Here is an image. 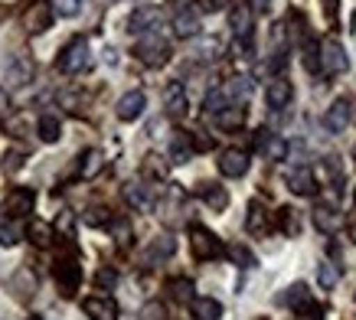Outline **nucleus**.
<instances>
[{
	"label": "nucleus",
	"mask_w": 356,
	"mask_h": 320,
	"mask_svg": "<svg viewBox=\"0 0 356 320\" xmlns=\"http://www.w3.org/2000/svg\"><path fill=\"white\" fill-rule=\"evenodd\" d=\"M53 275H56V285H59V294H63V298H76V291L82 288V265H79V258L72 248H69L63 258H56Z\"/></svg>",
	"instance_id": "1"
},
{
	"label": "nucleus",
	"mask_w": 356,
	"mask_h": 320,
	"mask_svg": "<svg viewBox=\"0 0 356 320\" xmlns=\"http://www.w3.org/2000/svg\"><path fill=\"white\" fill-rule=\"evenodd\" d=\"M134 56H138L144 65L161 69V65H167V59H170V43L163 40L161 33H147V36H140V40H138Z\"/></svg>",
	"instance_id": "2"
},
{
	"label": "nucleus",
	"mask_w": 356,
	"mask_h": 320,
	"mask_svg": "<svg viewBox=\"0 0 356 320\" xmlns=\"http://www.w3.org/2000/svg\"><path fill=\"white\" fill-rule=\"evenodd\" d=\"M190 252H193L196 262H213V258L226 255L222 242L206 225H190Z\"/></svg>",
	"instance_id": "3"
},
{
	"label": "nucleus",
	"mask_w": 356,
	"mask_h": 320,
	"mask_svg": "<svg viewBox=\"0 0 356 320\" xmlns=\"http://www.w3.org/2000/svg\"><path fill=\"white\" fill-rule=\"evenodd\" d=\"M88 65H92V49H88V40H86V36H76V40H72V43L59 53V69H63V72H69V75H79V72H86Z\"/></svg>",
	"instance_id": "4"
},
{
	"label": "nucleus",
	"mask_w": 356,
	"mask_h": 320,
	"mask_svg": "<svg viewBox=\"0 0 356 320\" xmlns=\"http://www.w3.org/2000/svg\"><path fill=\"white\" fill-rule=\"evenodd\" d=\"M350 69V56H346L343 43L340 40H324L321 43V72L324 75H343Z\"/></svg>",
	"instance_id": "5"
},
{
	"label": "nucleus",
	"mask_w": 356,
	"mask_h": 320,
	"mask_svg": "<svg viewBox=\"0 0 356 320\" xmlns=\"http://www.w3.org/2000/svg\"><path fill=\"white\" fill-rule=\"evenodd\" d=\"M157 23H161V7L140 3L138 10L128 17V33H134V36H147V33H157Z\"/></svg>",
	"instance_id": "6"
},
{
	"label": "nucleus",
	"mask_w": 356,
	"mask_h": 320,
	"mask_svg": "<svg viewBox=\"0 0 356 320\" xmlns=\"http://www.w3.org/2000/svg\"><path fill=\"white\" fill-rule=\"evenodd\" d=\"M248 163H252V160H248V150H242V147H229L219 154V173H222V177H232V180L245 177Z\"/></svg>",
	"instance_id": "7"
},
{
	"label": "nucleus",
	"mask_w": 356,
	"mask_h": 320,
	"mask_svg": "<svg viewBox=\"0 0 356 320\" xmlns=\"http://www.w3.org/2000/svg\"><path fill=\"white\" fill-rule=\"evenodd\" d=\"M33 203H36V193L30 186H13L3 200V209L10 213V219H20V216H30L33 213Z\"/></svg>",
	"instance_id": "8"
},
{
	"label": "nucleus",
	"mask_w": 356,
	"mask_h": 320,
	"mask_svg": "<svg viewBox=\"0 0 356 320\" xmlns=\"http://www.w3.org/2000/svg\"><path fill=\"white\" fill-rule=\"evenodd\" d=\"M144 108H147V95H144L140 88H134V92H124V95L118 98L115 115H118V121H138V118L144 115Z\"/></svg>",
	"instance_id": "9"
},
{
	"label": "nucleus",
	"mask_w": 356,
	"mask_h": 320,
	"mask_svg": "<svg viewBox=\"0 0 356 320\" xmlns=\"http://www.w3.org/2000/svg\"><path fill=\"white\" fill-rule=\"evenodd\" d=\"M252 23H255V10L248 3H232L229 7V30L238 40H252Z\"/></svg>",
	"instance_id": "10"
},
{
	"label": "nucleus",
	"mask_w": 356,
	"mask_h": 320,
	"mask_svg": "<svg viewBox=\"0 0 356 320\" xmlns=\"http://www.w3.org/2000/svg\"><path fill=\"white\" fill-rule=\"evenodd\" d=\"M255 147L265 154V160H284L288 157V150H291V144L281 138V134H271V131L261 128L259 134H255Z\"/></svg>",
	"instance_id": "11"
},
{
	"label": "nucleus",
	"mask_w": 356,
	"mask_h": 320,
	"mask_svg": "<svg viewBox=\"0 0 356 320\" xmlns=\"http://www.w3.org/2000/svg\"><path fill=\"white\" fill-rule=\"evenodd\" d=\"M177 252V239L173 235H154L151 246L144 248V265H161V262H167V258Z\"/></svg>",
	"instance_id": "12"
},
{
	"label": "nucleus",
	"mask_w": 356,
	"mask_h": 320,
	"mask_svg": "<svg viewBox=\"0 0 356 320\" xmlns=\"http://www.w3.org/2000/svg\"><path fill=\"white\" fill-rule=\"evenodd\" d=\"M186 108H190V98H186L184 82H170V86L163 88V111L170 118H184Z\"/></svg>",
	"instance_id": "13"
},
{
	"label": "nucleus",
	"mask_w": 356,
	"mask_h": 320,
	"mask_svg": "<svg viewBox=\"0 0 356 320\" xmlns=\"http://www.w3.org/2000/svg\"><path fill=\"white\" fill-rule=\"evenodd\" d=\"M294 98V86L288 82V79H275V82H268V88H265V102H268L271 111H281V108H288Z\"/></svg>",
	"instance_id": "14"
},
{
	"label": "nucleus",
	"mask_w": 356,
	"mask_h": 320,
	"mask_svg": "<svg viewBox=\"0 0 356 320\" xmlns=\"http://www.w3.org/2000/svg\"><path fill=\"white\" fill-rule=\"evenodd\" d=\"M82 310L88 320H118V304L111 298H102V294L82 301Z\"/></svg>",
	"instance_id": "15"
},
{
	"label": "nucleus",
	"mask_w": 356,
	"mask_h": 320,
	"mask_svg": "<svg viewBox=\"0 0 356 320\" xmlns=\"http://www.w3.org/2000/svg\"><path fill=\"white\" fill-rule=\"evenodd\" d=\"M346 125H350V98H337L334 105L327 108L324 128L330 131V134H343Z\"/></svg>",
	"instance_id": "16"
},
{
	"label": "nucleus",
	"mask_w": 356,
	"mask_h": 320,
	"mask_svg": "<svg viewBox=\"0 0 356 320\" xmlns=\"http://www.w3.org/2000/svg\"><path fill=\"white\" fill-rule=\"evenodd\" d=\"M288 190H291L294 196H314V193H317V177H314L311 167H294V170L288 173Z\"/></svg>",
	"instance_id": "17"
},
{
	"label": "nucleus",
	"mask_w": 356,
	"mask_h": 320,
	"mask_svg": "<svg viewBox=\"0 0 356 320\" xmlns=\"http://www.w3.org/2000/svg\"><path fill=\"white\" fill-rule=\"evenodd\" d=\"M124 203L131 206V209H140V213H147L154 206V196H151V186L144 180H131L128 186H124Z\"/></svg>",
	"instance_id": "18"
},
{
	"label": "nucleus",
	"mask_w": 356,
	"mask_h": 320,
	"mask_svg": "<svg viewBox=\"0 0 356 320\" xmlns=\"http://www.w3.org/2000/svg\"><path fill=\"white\" fill-rule=\"evenodd\" d=\"M314 225H317L324 235H337L340 232V225H343V216L337 213V206L321 203L317 209H314Z\"/></svg>",
	"instance_id": "19"
},
{
	"label": "nucleus",
	"mask_w": 356,
	"mask_h": 320,
	"mask_svg": "<svg viewBox=\"0 0 356 320\" xmlns=\"http://www.w3.org/2000/svg\"><path fill=\"white\" fill-rule=\"evenodd\" d=\"M245 229L252 235H265L271 229V216H268V209H265V203H261V200H252V203H248Z\"/></svg>",
	"instance_id": "20"
},
{
	"label": "nucleus",
	"mask_w": 356,
	"mask_h": 320,
	"mask_svg": "<svg viewBox=\"0 0 356 320\" xmlns=\"http://www.w3.org/2000/svg\"><path fill=\"white\" fill-rule=\"evenodd\" d=\"M245 118H248L245 105H229V108H222L219 115H213V121H216L219 131H238L245 125Z\"/></svg>",
	"instance_id": "21"
},
{
	"label": "nucleus",
	"mask_w": 356,
	"mask_h": 320,
	"mask_svg": "<svg viewBox=\"0 0 356 320\" xmlns=\"http://www.w3.org/2000/svg\"><path fill=\"white\" fill-rule=\"evenodd\" d=\"M102 167H105V154L98 147H88L82 150V157H79V177L82 180H95L98 173H102Z\"/></svg>",
	"instance_id": "22"
},
{
	"label": "nucleus",
	"mask_w": 356,
	"mask_h": 320,
	"mask_svg": "<svg viewBox=\"0 0 356 320\" xmlns=\"http://www.w3.org/2000/svg\"><path fill=\"white\" fill-rule=\"evenodd\" d=\"M200 200H203L213 213H222L229 206V193H226V186H219V183H203V186H200Z\"/></svg>",
	"instance_id": "23"
},
{
	"label": "nucleus",
	"mask_w": 356,
	"mask_h": 320,
	"mask_svg": "<svg viewBox=\"0 0 356 320\" xmlns=\"http://www.w3.org/2000/svg\"><path fill=\"white\" fill-rule=\"evenodd\" d=\"M26 235H30V242L36 248H49L56 239V229L46 219H30V225H26Z\"/></svg>",
	"instance_id": "24"
},
{
	"label": "nucleus",
	"mask_w": 356,
	"mask_h": 320,
	"mask_svg": "<svg viewBox=\"0 0 356 320\" xmlns=\"http://www.w3.org/2000/svg\"><path fill=\"white\" fill-rule=\"evenodd\" d=\"M222 92H226V98L232 102V105H245L248 95H252V79L236 75V79H229L226 86H222Z\"/></svg>",
	"instance_id": "25"
},
{
	"label": "nucleus",
	"mask_w": 356,
	"mask_h": 320,
	"mask_svg": "<svg viewBox=\"0 0 356 320\" xmlns=\"http://www.w3.org/2000/svg\"><path fill=\"white\" fill-rule=\"evenodd\" d=\"M190 314L196 320H219L222 317V304L216 298H193L190 301Z\"/></svg>",
	"instance_id": "26"
},
{
	"label": "nucleus",
	"mask_w": 356,
	"mask_h": 320,
	"mask_svg": "<svg viewBox=\"0 0 356 320\" xmlns=\"http://www.w3.org/2000/svg\"><path fill=\"white\" fill-rule=\"evenodd\" d=\"M53 7L49 3H36L30 13H26V30L30 33H43V30H49V23H53Z\"/></svg>",
	"instance_id": "27"
},
{
	"label": "nucleus",
	"mask_w": 356,
	"mask_h": 320,
	"mask_svg": "<svg viewBox=\"0 0 356 320\" xmlns=\"http://www.w3.org/2000/svg\"><path fill=\"white\" fill-rule=\"evenodd\" d=\"M173 33H177L180 40L196 36V33H200V17H196L193 10H180L177 17H173Z\"/></svg>",
	"instance_id": "28"
},
{
	"label": "nucleus",
	"mask_w": 356,
	"mask_h": 320,
	"mask_svg": "<svg viewBox=\"0 0 356 320\" xmlns=\"http://www.w3.org/2000/svg\"><path fill=\"white\" fill-rule=\"evenodd\" d=\"M36 134L43 144H56V141L63 138V125H59V118L56 115H43L40 118V125H36Z\"/></svg>",
	"instance_id": "29"
},
{
	"label": "nucleus",
	"mask_w": 356,
	"mask_h": 320,
	"mask_svg": "<svg viewBox=\"0 0 356 320\" xmlns=\"http://www.w3.org/2000/svg\"><path fill=\"white\" fill-rule=\"evenodd\" d=\"M167 291H170V298L173 301H180V304H190V301L196 298L193 294V281L190 278H173V281H167Z\"/></svg>",
	"instance_id": "30"
},
{
	"label": "nucleus",
	"mask_w": 356,
	"mask_h": 320,
	"mask_svg": "<svg viewBox=\"0 0 356 320\" xmlns=\"http://www.w3.org/2000/svg\"><path fill=\"white\" fill-rule=\"evenodd\" d=\"M307 301H311V291H307V285H304V281H298V285H291V288H288V294L281 298V304H288V307L298 310V307H304Z\"/></svg>",
	"instance_id": "31"
},
{
	"label": "nucleus",
	"mask_w": 356,
	"mask_h": 320,
	"mask_svg": "<svg viewBox=\"0 0 356 320\" xmlns=\"http://www.w3.org/2000/svg\"><path fill=\"white\" fill-rule=\"evenodd\" d=\"M337 281H340V268L330 265V262H321V265H317V285L324 291H334Z\"/></svg>",
	"instance_id": "32"
},
{
	"label": "nucleus",
	"mask_w": 356,
	"mask_h": 320,
	"mask_svg": "<svg viewBox=\"0 0 356 320\" xmlns=\"http://www.w3.org/2000/svg\"><path fill=\"white\" fill-rule=\"evenodd\" d=\"M23 239V232H20V225L13 223V219H0V246L3 248H13L17 242Z\"/></svg>",
	"instance_id": "33"
},
{
	"label": "nucleus",
	"mask_w": 356,
	"mask_h": 320,
	"mask_svg": "<svg viewBox=\"0 0 356 320\" xmlns=\"http://www.w3.org/2000/svg\"><path fill=\"white\" fill-rule=\"evenodd\" d=\"M278 225L284 235H298L301 232V219H298V213H294L291 206H284V209H278Z\"/></svg>",
	"instance_id": "34"
},
{
	"label": "nucleus",
	"mask_w": 356,
	"mask_h": 320,
	"mask_svg": "<svg viewBox=\"0 0 356 320\" xmlns=\"http://www.w3.org/2000/svg\"><path fill=\"white\" fill-rule=\"evenodd\" d=\"M82 223H86V225H95V229H105V225L111 229V223H115V219H111V213L105 209V206H92V209L82 216Z\"/></svg>",
	"instance_id": "35"
},
{
	"label": "nucleus",
	"mask_w": 356,
	"mask_h": 320,
	"mask_svg": "<svg viewBox=\"0 0 356 320\" xmlns=\"http://www.w3.org/2000/svg\"><path fill=\"white\" fill-rule=\"evenodd\" d=\"M226 255L232 258V262H236L238 268H245V271H248V268H255V265H259V258L252 255V252H248L245 246H229V248H226Z\"/></svg>",
	"instance_id": "36"
},
{
	"label": "nucleus",
	"mask_w": 356,
	"mask_h": 320,
	"mask_svg": "<svg viewBox=\"0 0 356 320\" xmlns=\"http://www.w3.org/2000/svg\"><path fill=\"white\" fill-rule=\"evenodd\" d=\"M186 141H190V147H193V154L213 150V138H206L203 131H190V134H186Z\"/></svg>",
	"instance_id": "37"
},
{
	"label": "nucleus",
	"mask_w": 356,
	"mask_h": 320,
	"mask_svg": "<svg viewBox=\"0 0 356 320\" xmlns=\"http://www.w3.org/2000/svg\"><path fill=\"white\" fill-rule=\"evenodd\" d=\"M304 65H307V72H317V69H321V46L304 43Z\"/></svg>",
	"instance_id": "38"
},
{
	"label": "nucleus",
	"mask_w": 356,
	"mask_h": 320,
	"mask_svg": "<svg viewBox=\"0 0 356 320\" xmlns=\"http://www.w3.org/2000/svg\"><path fill=\"white\" fill-rule=\"evenodd\" d=\"M49 7H53L56 17H76V13H79V0H53Z\"/></svg>",
	"instance_id": "39"
},
{
	"label": "nucleus",
	"mask_w": 356,
	"mask_h": 320,
	"mask_svg": "<svg viewBox=\"0 0 356 320\" xmlns=\"http://www.w3.org/2000/svg\"><path fill=\"white\" fill-rule=\"evenodd\" d=\"M23 160H26V154H23V150H7V154H3V170L17 173L23 167Z\"/></svg>",
	"instance_id": "40"
},
{
	"label": "nucleus",
	"mask_w": 356,
	"mask_h": 320,
	"mask_svg": "<svg viewBox=\"0 0 356 320\" xmlns=\"http://www.w3.org/2000/svg\"><path fill=\"white\" fill-rule=\"evenodd\" d=\"M298 320H324V307L314 304V301H307L304 307H298Z\"/></svg>",
	"instance_id": "41"
},
{
	"label": "nucleus",
	"mask_w": 356,
	"mask_h": 320,
	"mask_svg": "<svg viewBox=\"0 0 356 320\" xmlns=\"http://www.w3.org/2000/svg\"><path fill=\"white\" fill-rule=\"evenodd\" d=\"M95 285L102 291H105V288H115V285H118V271H115V268H102V271L95 275Z\"/></svg>",
	"instance_id": "42"
},
{
	"label": "nucleus",
	"mask_w": 356,
	"mask_h": 320,
	"mask_svg": "<svg viewBox=\"0 0 356 320\" xmlns=\"http://www.w3.org/2000/svg\"><path fill=\"white\" fill-rule=\"evenodd\" d=\"M324 167H327V173H330L334 186L340 190V186H343V170H340V160H337V157H327V160H324Z\"/></svg>",
	"instance_id": "43"
},
{
	"label": "nucleus",
	"mask_w": 356,
	"mask_h": 320,
	"mask_svg": "<svg viewBox=\"0 0 356 320\" xmlns=\"http://www.w3.org/2000/svg\"><path fill=\"white\" fill-rule=\"evenodd\" d=\"M111 229H115V239H118V246H128V242H131V225L124 223V219H115V223H111Z\"/></svg>",
	"instance_id": "44"
},
{
	"label": "nucleus",
	"mask_w": 356,
	"mask_h": 320,
	"mask_svg": "<svg viewBox=\"0 0 356 320\" xmlns=\"http://www.w3.org/2000/svg\"><path fill=\"white\" fill-rule=\"evenodd\" d=\"M144 173L147 177H163V163H161V157H147V163H144Z\"/></svg>",
	"instance_id": "45"
},
{
	"label": "nucleus",
	"mask_w": 356,
	"mask_h": 320,
	"mask_svg": "<svg viewBox=\"0 0 356 320\" xmlns=\"http://www.w3.org/2000/svg\"><path fill=\"white\" fill-rule=\"evenodd\" d=\"M157 317H163V307H161V304H147V307L140 310V320H157Z\"/></svg>",
	"instance_id": "46"
},
{
	"label": "nucleus",
	"mask_w": 356,
	"mask_h": 320,
	"mask_svg": "<svg viewBox=\"0 0 356 320\" xmlns=\"http://www.w3.org/2000/svg\"><path fill=\"white\" fill-rule=\"evenodd\" d=\"M200 7H203L206 13H213V10H222V7H226V0H200Z\"/></svg>",
	"instance_id": "47"
},
{
	"label": "nucleus",
	"mask_w": 356,
	"mask_h": 320,
	"mask_svg": "<svg viewBox=\"0 0 356 320\" xmlns=\"http://www.w3.org/2000/svg\"><path fill=\"white\" fill-rule=\"evenodd\" d=\"M7 105H10V98H7V92H3V88H0V118L7 115Z\"/></svg>",
	"instance_id": "48"
},
{
	"label": "nucleus",
	"mask_w": 356,
	"mask_h": 320,
	"mask_svg": "<svg viewBox=\"0 0 356 320\" xmlns=\"http://www.w3.org/2000/svg\"><path fill=\"white\" fill-rule=\"evenodd\" d=\"M105 63L115 65V63H118V53H115V49H105Z\"/></svg>",
	"instance_id": "49"
},
{
	"label": "nucleus",
	"mask_w": 356,
	"mask_h": 320,
	"mask_svg": "<svg viewBox=\"0 0 356 320\" xmlns=\"http://www.w3.org/2000/svg\"><path fill=\"white\" fill-rule=\"evenodd\" d=\"M346 232H350V242L356 246V223H350V229H346Z\"/></svg>",
	"instance_id": "50"
},
{
	"label": "nucleus",
	"mask_w": 356,
	"mask_h": 320,
	"mask_svg": "<svg viewBox=\"0 0 356 320\" xmlns=\"http://www.w3.org/2000/svg\"><path fill=\"white\" fill-rule=\"evenodd\" d=\"M26 320H43V317H26Z\"/></svg>",
	"instance_id": "51"
},
{
	"label": "nucleus",
	"mask_w": 356,
	"mask_h": 320,
	"mask_svg": "<svg viewBox=\"0 0 356 320\" xmlns=\"http://www.w3.org/2000/svg\"><path fill=\"white\" fill-rule=\"evenodd\" d=\"M353 203H356V190H353Z\"/></svg>",
	"instance_id": "52"
},
{
	"label": "nucleus",
	"mask_w": 356,
	"mask_h": 320,
	"mask_svg": "<svg viewBox=\"0 0 356 320\" xmlns=\"http://www.w3.org/2000/svg\"><path fill=\"white\" fill-rule=\"evenodd\" d=\"M353 157H356V150H353Z\"/></svg>",
	"instance_id": "53"
},
{
	"label": "nucleus",
	"mask_w": 356,
	"mask_h": 320,
	"mask_svg": "<svg viewBox=\"0 0 356 320\" xmlns=\"http://www.w3.org/2000/svg\"><path fill=\"white\" fill-rule=\"evenodd\" d=\"M261 320H265V317H261Z\"/></svg>",
	"instance_id": "54"
}]
</instances>
